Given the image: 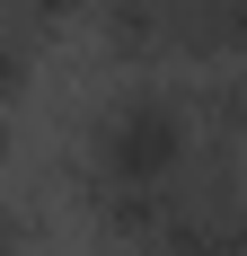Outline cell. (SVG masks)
I'll return each mask as SVG.
<instances>
[{
  "instance_id": "obj_1",
  "label": "cell",
  "mask_w": 247,
  "mask_h": 256,
  "mask_svg": "<svg viewBox=\"0 0 247 256\" xmlns=\"http://www.w3.org/2000/svg\"><path fill=\"white\" fill-rule=\"evenodd\" d=\"M194 159V115L159 88H124L88 124V186H168Z\"/></svg>"
},
{
  "instance_id": "obj_2",
  "label": "cell",
  "mask_w": 247,
  "mask_h": 256,
  "mask_svg": "<svg viewBox=\"0 0 247 256\" xmlns=\"http://www.w3.org/2000/svg\"><path fill=\"white\" fill-rule=\"evenodd\" d=\"M186 62H247V0H176Z\"/></svg>"
},
{
  "instance_id": "obj_3",
  "label": "cell",
  "mask_w": 247,
  "mask_h": 256,
  "mask_svg": "<svg viewBox=\"0 0 247 256\" xmlns=\"http://www.w3.org/2000/svg\"><path fill=\"white\" fill-rule=\"evenodd\" d=\"M106 53L115 62L176 53V0H106Z\"/></svg>"
},
{
  "instance_id": "obj_4",
  "label": "cell",
  "mask_w": 247,
  "mask_h": 256,
  "mask_svg": "<svg viewBox=\"0 0 247 256\" xmlns=\"http://www.w3.org/2000/svg\"><path fill=\"white\" fill-rule=\"evenodd\" d=\"M203 115H212V132H221V142H247V62H230V80L203 98Z\"/></svg>"
},
{
  "instance_id": "obj_5",
  "label": "cell",
  "mask_w": 247,
  "mask_h": 256,
  "mask_svg": "<svg viewBox=\"0 0 247 256\" xmlns=\"http://www.w3.org/2000/svg\"><path fill=\"white\" fill-rule=\"evenodd\" d=\"M26 71H36V26H0V106H18Z\"/></svg>"
},
{
  "instance_id": "obj_6",
  "label": "cell",
  "mask_w": 247,
  "mask_h": 256,
  "mask_svg": "<svg viewBox=\"0 0 247 256\" xmlns=\"http://www.w3.org/2000/svg\"><path fill=\"white\" fill-rule=\"evenodd\" d=\"M80 9H106V0H26V26H62V18H80Z\"/></svg>"
},
{
  "instance_id": "obj_7",
  "label": "cell",
  "mask_w": 247,
  "mask_h": 256,
  "mask_svg": "<svg viewBox=\"0 0 247 256\" xmlns=\"http://www.w3.org/2000/svg\"><path fill=\"white\" fill-rule=\"evenodd\" d=\"M18 238H26V221H18V204L0 194V256H18Z\"/></svg>"
}]
</instances>
